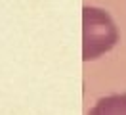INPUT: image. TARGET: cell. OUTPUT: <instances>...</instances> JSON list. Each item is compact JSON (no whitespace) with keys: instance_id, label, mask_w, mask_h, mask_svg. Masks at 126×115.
<instances>
[{"instance_id":"obj_1","label":"cell","mask_w":126,"mask_h":115,"mask_svg":"<svg viewBox=\"0 0 126 115\" xmlns=\"http://www.w3.org/2000/svg\"><path fill=\"white\" fill-rule=\"evenodd\" d=\"M118 42V31L111 15L94 6L82 10V60L92 61Z\"/></svg>"},{"instance_id":"obj_2","label":"cell","mask_w":126,"mask_h":115,"mask_svg":"<svg viewBox=\"0 0 126 115\" xmlns=\"http://www.w3.org/2000/svg\"><path fill=\"white\" fill-rule=\"evenodd\" d=\"M88 115H126V94H113L97 100Z\"/></svg>"}]
</instances>
